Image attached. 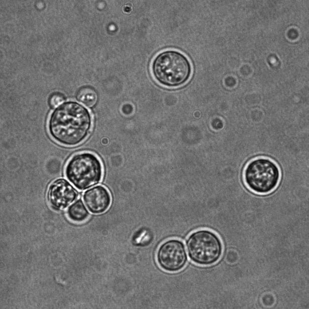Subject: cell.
<instances>
[{
    "label": "cell",
    "instance_id": "cell-6",
    "mask_svg": "<svg viewBox=\"0 0 309 309\" xmlns=\"http://www.w3.org/2000/svg\"><path fill=\"white\" fill-rule=\"evenodd\" d=\"M187 258L183 243L177 239H170L159 247L157 260L159 266L169 272H176L185 265Z\"/></svg>",
    "mask_w": 309,
    "mask_h": 309
},
{
    "label": "cell",
    "instance_id": "cell-5",
    "mask_svg": "<svg viewBox=\"0 0 309 309\" xmlns=\"http://www.w3.org/2000/svg\"><path fill=\"white\" fill-rule=\"evenodd\" d=\"M188 255L194 263L202 265L216 262L222 253V245L213 232L201 230L192 233L186 242Z\"/></svg>",
    "mask_w": 309,
    "mask_h": 309
},
{
    "label": "cell",
    "instance_id": "cell-10",
    "mask_svg": "<svg viewBox=\"0 0 309 309\" xmlns=\"http://www.w3.org/2000/svg\"><path fill=\"white\" fill-rule=\"evenodd\" d=\"M77 99L88 107L93 106L97 100V95L95 91L90 87H83L78 91Z\"/></svg>",
    "mask_w": 309,
    "mask_h": 309
},
{
    "label": "cell",
    "instance_id": "cell-9",
    "mask_svg": "<svg viewBox=\"0 0 309 309\" xmlns=\"http://www.w3.org/2000/svg\"><path fill=\"white\" fill-rule=\"evenodd\" d=\"M69 217L75 221L84 220L88 216V213L81 200H78L70 205L67 210Z\"/></svg>",
    "mask_w": 309,
    "mask_h": 309
},
{
    "label": "cell",
    "instance_id": "cell-7",
    "mask_svg": "<svg viewBox=\"0 0 309 309\" xmlns=\"http://www.w3.org/2000/svg\"><path fill=\"white\" fill-rule=\"evenodd\" d=\"M77 192L65 179L53 182L48 191V199L51 205L57 209L66 208L77 197Z\"/></svg>",
    "mask_w": 309,
    "mask_h": 309
},
{
    "label": "cell",
    "instance_id": "cell-2",
    "mask_svg": "<svg viewBox=\"0 0 309 309\" xmlns=\"http://www.w3.org/2000/svg\"><path fill=\"white\" fill-rule=\"evenodd\" d=\"M155 77L161 83L170 86L184 83L190 73V65L187 58L175 51L169 50L159 54L152 65Z\"/></svg>",
    "mask_w": 309,
    "mask_h": 309
},
{
    "label": "cell",
    "instance_id": "cell-11",
    "mask_svg": "<svg viewBox=\"0 0 309 309\" xmlns=\"http://www.w3.org/2000/svg\"><path fill=\"white\" fill-rule=\"evenodd\" d=\"M64 101V97L58 94L53 95L50 99V103L51 106L57 107Z\"/></svg>",
    "mask_w": 309,
    "mask_h": 309
},
{
    "label": "cell",
    "instance_id": "cell-1",
    "mask_svg": "<svg viewBox=\"0 0 309 309\" xmlns=\"http://www.w3.org/2000/svg\"><path fill=\"white\" fill-rule=\"evenodd\" d=\"M91 125L88 111L75 102L58 106L51 114L48 128L51 136L59 143L74 146L87 136Z\"/></svg>",
    "mask_w": 309,
    "mask_h": 309
},
{
    "label": "cell",
    "instance_id": "cell-3",
    "mask_svg": "<svg viewBox=\"0 0 309 309\" xmlns=\"http://www.w3.org/2000/svg\"><path fill=\"white\" fill-rule=\"evenodd\" d=\"M67 179L80 190L88 188L100 180L102 167L98 159L93 154L84 152L75 155L68 162L65 169Z\"/></svg>",
    "mask_w": 309,
    "mask_h": 309
},
{
    "label": "cell",
    "instance_id": "cell-8",
    "mask_svg": "<svg viewBox=\"0 0 309 309\" xmlns=\"http://www.w3.org/2000/svg\"><path fill=\"white\" fill-rule=\"evenodd\" d=\"M83 197L88 210L94 214L105 212L111 203L109 191L101 186H97L87 190L84 192Z\"/></svg>",
    "mask_w": 309,
    "mask_h": 309
},
{
    "label": "cell",
    "instance_id": "cell-4",
    "mask_svg": "<svg viewBox=\"0 0 309 309\" xmlns=\"http://www.w3.org/2000/svg\"><path fill=\"white\" fill-rule=\"evenodd\" d=\"M244 178L247 186L258 193H267L277 185L280 178V171L272 160L265 158L252 160L247 165Z\"/></svg>",
    "mask_w": 309,
    "mask_h": 309
}]
</instances>
